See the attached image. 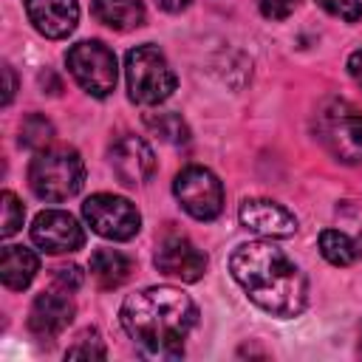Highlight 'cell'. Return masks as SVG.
Segmentation results:
<instances>
[{
    "mask_svg": "<svg viewBox=\"0 0 362 362\" xmlns=\"http://www.w3.org/2000/svg\"><path fill=\"white\" fill-rule=\"evenodd\" d=\"M119 320L147 359H178L184 356V339L198 322V308L181 288L150 286L122 303Z\"/></svg>",
    "mask_w": 362,
    "mask_h": 362,
    "instance_id": "1",
    "label": "cell"
},
{
    "mask_svg": "<svg viewBox=\"0 0 362 362\" xmlns=\"http://www.w3.org/2000/svg\"><path fill=\"white\" fill-rule=\"evenodd\" d=\"M229 272L246 297L274 317H297L308 303V280L300 266L266 240L240 243L229 257Z\"/></svg>",
    "mask_w": 362,
    "mask_h": 362,
    "instance_id": "2",
    "label": "cell"
},
{
    "mask_svg": "<svg viewBox=\"0 0 362 362\" xmlns=\"http://www.w3.org/2000/svg\"><path fill=\"white\" fill-rule=\"evenodd\" d=\"M85 184V161L74 147H45L28 164V187L37 198L59 204Z\"/></svg>",
    "mask_w": 362,
    "mask_h": 362,
    "instance_id": "3",
    "label": "cell"
},
{
    "mask_svg": "<svg viewBox=\"0 0 362 362\" xmlns=\"http://www.w3.org/2000/svg\"><path fill=\"white\" fill-rule=\"evenodd\" d=\"M317 141L342 164L362 161V110L339 96L325 99L314 116Z\"/></svg>",
    "mask_w": 362,
    "mask_h": 362,
    "instance_id": "4",
    "label": "cell"
},
{
    "mask_svg": "<svg viewBox=\"0 0 362 362\" xmlns=\"http://www.w3.org/2000/svg\"><path fill=\"white\" fill-rule=\"evenodd\" d=\"M124 76H127V96L136 105H161L175 90V74L167 57L150 42L127 51Z\"/></svg>",
    "mask_w": 362,
    "mask_h": 362,
    "instance_id": "5",
    "label": "cell"
},
{
    "mask_svg": "<svg viewBox=\"0 0 362 362\" xmlns=\"http://www.w3.org/2000/svg\"><path fill=\"white\" fill-rule=\"evenodd\" d=\"M65 65L85 93H90L96 99H105L113 93L119 68H116V54L105 42L82 40V42L71 45V51L65 54Z\"/></svg>",
    "mask_w": 362,
    "mask_h": 362,
    "instance_id": "6",
    "label": "cell"
},
{
    "mask_svg": "<svg viewBox=\"0 0 362 362\" xmlns=\"http://www.w3.org/2000/svg\"><path fill=\"white\" fill-rule=\"evenodd\" d=\"M173 192L181 209L195 221H215L223 209V184L206 167L198 164L184 167L173 181Z\"/></svg>",
    "mask_w": 362,
    "mask_h": 362,
    "instance_id": "7",
    "label": "cell"
},
{
    "mask_svg": "<svg viewBox=\"0 0 362 362\" xmlns=\"http://www.w3.org/2000/svg\"><path fill=\"white\" fill-rule=\"evenodd\" d=\"M82 215L88 226L107 238V240H130L141 229V215L139 209L119 195L110 192H96L82 204Z\"/></svg>",
    "mask_w": 362,
    "mask_h": 362,
    "instance_id": "8",
    "label": "cell"
},
{
    "mask_svg": "<svg viewBox=\"0 0 362 362\" xmlns=\"http://www.w3.org/2000/svg\"><path fill=\"white\" fill-rule=\"evenodd\" d=\"M31 240L48 255H65L85 246V229L71 212L45 209L31 223Z\"/></svg>",
    "mask_w": 362,
    "mask_h": 362,
    "instance_id": "9",
    "label": "cell"
},
{
    "mask_svg": "<svg viewBox=\"0 0 362 362\" xmlns=\"http://www.w3.org/2000/svg\"><path fill=\"white\" fill-rule=\"evenodd\" d=\"M156 269L167 277H175L181 283H198L206 272V255L184 235H170L158 243L156 257H153Z\"/></svg>",
    "mask_w": 362,
    "mask_h": 362,
    "instance_id": "10",
    "label": "cell"
},
{
    "mask_svg": "<svg viewBox=\"0 0 362 362\" xmlns=\"http://www.w3.org/2000/svg\"><path fill=\"white\" fill-rule=\"evenodd\" d=\"M110 170L124 187H139L156 173L153 147L139 136H122L110 147Z\"/></svg>",
    "mask_w": 362,
    "mask_h": 362,
    "instance_id": "11",
    "label": "cell"
},
{
    "mask_svg": "<svg viewBox=\"0 0 362 362\" xmlns=\"http://www.w3.org/2000/svg\"><path fill=\"white\" fill-rule=\"evenodd\" d=\"M240 223L263 238H291L297 232V218L286 206L269 198H249L240 204Z\"/></svg>",
    "mask_w": 362,
    "mask_h": 362,
    "instance_id": "12",
    "label": "cell"
},
{
    "mask_svg": "<svg viewBox=\"0 0 362 362\" xmlns=\"http://www.w3.org/2000/svg\"><path fill=\"white\" fill-rule=\"evenodd\" d=\"M74 311L76 308H74V300L68 297V291H42L31 303L28 328L40 339H54L71 325Z\"/></svg>",
    "mask_w": 362,
    "mask_h": 362,
    "instance_id": "13",
    "label": "cell"
},
{
    "mask_svg": "<svg viewBox=\"0 0 362 362\" xmlns=\"http://www.w3.org/2000/svg\"><path fill=\"white\" fill-rule=\"evenodd\" d=\"M31 25L48 40H65L79 23L76 0H25Z\"/></svg>",
    "mask_w": 362,
    "mask_h": 362,
    "instance_id": "14",
    "label": "cell"
},
{
    "mask_svg": "<svg viewBox=\"0 0 362 362\" xmlns=\"http://www.w3.org/2000/svg\"><path fill=\"white\" fill-rule=\"evenodd\" d=\"M90 11L102 25L113 31H133L144 25V17H147L141 0H93Z\"/></svg>",
    "mask_w": 362,
    "mask_h": 362,
    "instance_id": "15",
    "label": "cell"
},
{
    "mask_svg": "<svg viewBox=\"0 0 362 362\" xmlns=\"http://www.w3.org/2000/svg\"><path fill=\"white\" fill-rule=\"evenodd\" d=\"M40 272V257L25 246H6L0 255V277L11 291H23Z\"/></svg>",
    "mask_w": 362,
    "mask_h": 362,
    "instance_id": "16",
    "label": "cell"
},
{
    "mask_svg": "<svg viewBox=\"0 0 362 362\" xmlns=\"http://www.w3.org/2000/svg\"><path fill=\"white\" fill-rule=\"evenodd\" d=\"M133 272V260L116 249H96L90 255V274L102 288H119L127 283Z\"/></svg>",
    "mask_w": 362,
    "mask_h": 362,
    "instance_id": "17",
    "label": "cell"
},
{
    "mask_svg": "<svg viewBox=\"0 0 362 362\" xmlns=\"http://www.w3.org/2000/svg\"><path fill=\"white\" fill-rule=\"evenodd\" d=\"M320 252L331 266H351L356 257V246L354 240L339 232V229H325L320 232Z\"/></svg>",
    "mask_w": 362,
    "mask_h": 362,
    "instance_id": "18",
    "label": "cell"
},
{
    "mask_svg": "<svg viewBox=\"0 0 362 362\" xmlns=\"http://www.w3.org/2000/svg\"><path fill=\"white\" fill-rule=\"evenodd\" d=\"M144 124L164 141L170 144H187L189 141V127L178 113H147Z\"/></svg>",
    "mask_w": 362,
    "mask_h": 362,
    "instance_id": "19",
    "label": "cell"
},
{
    "mask_svg": "<svg viewBox=\"0 0 362 362\" xmlns=\"http://www.w3.org/2000/svg\"><path fill=\"white\" fill-rule=\"evenodd\" d=\"M54 141V124L42 113H28L20 124V144L28 150H45Z\"/></svg>",
    "mask_w": 362,
    "mask_h": 362,
    "instance_id": "20",
    "label": "cell"
},
{
    "mask_svg": "<svg viewBox=\"0 0 362 362\" xmlns=\"http://www.w3.org/2000/svg\"><path fill=\"white\" fill-rule=\"evenodd\" d=\"M68 359H105L107 351H105V342L99 339V334L90 328V331H82L76 337V342L65 351Z\"/></svg>",
    "mask_w": 362,
    "mask_h": 362,
    "instance_id": "21",
    "label": "cell"
},
{
    "mask_svg": "<svg viewBox=\"0 0 362 362\" xmlns=\"http://www.w3.org/2000/svg\"><path fill=\"white\" fill-rule=\"evenodd\" d=\"M0 201H3V226H0V235H3V238H11V235L20 232V226H23L25 206L20 204V198H17L11 189H6V192L0 195Z\"/></svg>",
    "mask_w": 362,
    "mask_h": 362,
    "instance_id": "22",
    "label": "cell"
},
{
    "mask_svg": "<svg viewBox=\"0 0 362 362\" xmlns=\"http://www.w3.org/2000/svg\"><path fill=\"white\" fill-rule=\"evenodd\" d=\"M328 14L345 20V23H356L362 20V0H317Z\"/></svg>",
    "mask_w": 362,
    "mask_h": 362,
    "instance_id": "23",
    "label": "cell"
},
{
    "mask_svg": "<svg viewBox=\"0 0 362 362\" xmlns=\"http://www.w3.org/2000/svg\"><path fill=\"white\" fill-rule=\"evenodd\" d=\"M266 20H286L297 8V0H255Z\"/></svg>",
    "mask_w": 362,
    "mask_h": 362,
    "instance_id": "24",
    "label": "cell"
},
{
    "mask_svg": "<svg viewBox=\"0 0 362 362\" xmlns=\"http://www.w3.org/2000/svg\"><path fill=\"white\" fill-rule=\"evenodd\" d=\"M82 280H85V274H82V269L79 266H59L57 272H54V283L62 288V291H76L79 286H82Z\"/></svg>",
    "mask_w": 362,
    "mask_h": 362,
    "instance_id": "25",
    "label": "cell"
},
{
    "mask_svg": "<svg viewBox=\"0 0 362 362\" xmlns=\"http://www.w3.org/2000/svg\"><path fill=\"white\" fill-rule=\"evenodd\" d=\"M348 74H351V79L362 88V51H354V54L348 57Z\"/></svg>",
    "mask_w": 362,
    "mask_h": 362,
    "instance_id": "26",
    "label": "cell"
},
{
    "mask_svg": "<svg viewBox=\"0 0 362 362\" xmlns=\"http://www.w3.org/2000/svg\"><path fill=\"white\" fill-rule=\"evenodd\" d=\"M3 76H6V96H3V105H8V102L14 99V90H17V79H14L11 65H3Z\"/></svg>",
    "mask_w": 362,
    "mask_h": 362,
    "instance_id": "27",
    "label": "cell"
},
{
    "mask_svg": "<svg viewBox=\"0 0 362 362\" xmlns=\"http://www.w3.org/2000/svg\"><path fill=\"white\" fill-rule=\"evenodd\" d=\"M189 3H192V0H156V6H158L161 11H170V14H178V11H184V8H189Z\"/></svg>",
    "mask_w": 362,
    "mask_h": 362,
    "instance_id": "28",
    "label": "cell"
},
{
    "mask_svg": "<svg viewBox=\"0 0 362 362\" xmlns=\"http://www.w3.org/2000/svg\"><path fill=\"white\" fill-rule=\"evenodd\" d=\"M354 246H356V255H362V232L356 235V243H354Z\"/></svg>",
    "mask_w": 362,
    "mask_h": 362,
    "instance_id": "29",
    "label": "cell"
},
{
    "mask_svg": "<svg viewBox=\"0 0 362 362\" xmlns=\"http://www.w3.org/2000/svg\"><path fill=\"white\" fill-rule=\"evenodd\" d=\"M359 354H362V328H359Z\"/></svg>",
    "mask_w": 362,
    "mask_h": 362,
    "instance_id": "30",
    "label": "cell"
}]
</instances>
